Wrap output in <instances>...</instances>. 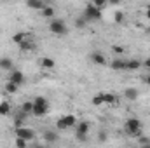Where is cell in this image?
<instances>
[{"label":"cell","instance_id":"obj_2","mask_svg":"<svg viewBox=\"0 0 150 148\" xmlns=\"http://www.w3.org/2000/svg\"><path fill=\"white\" fill-rule=\"evenodd\" d=\"M49 111V101L44 96H37L33 99V115L35 117H44Z\"/></svg>","mask_w":150,"mask_h":148},{"label":"cell","instance_id":"obj_5","mask_svg":"<svg viewBox=\"0 0 150 148\" xmlns=\"http://www.w3.org/2000/svg\"><path fill=\"white\" fill-rule=\"evenodd\" d=\"M49 32L54 35H65L68 32V28H67V23L63 19H52L49 23Z\"/></svg>","mask_w":150,"mask_h":148},{"label":"cell","instance_id":"obj_20","mask_svg":"<svg viewBox=\"0 0 150 148\" xmlns=\"http://www.w3.org/2000/svg\"><path fill=\"white\" fill-rule=\"evenodd\" d=\"M28 115L26 113H23V111L19 110V113L16 115V118H14V125L16 127H23V122H25V118H26Z\"/></svg>","mask_w":150,"mask_h":148},{"label":"cell","instance_id":"obj_36","mask_svg":"<svg viewBox=\"0 0 150 148\" xmlns=\"http://www.w3.org/2000/svg\"><path fill=\"white\" fill-rule=\"evenodd\" d=\"M33 148H45V147H44V145H37V143L33 141Z\"/></svg>","mask_w":150,"mask_h":148},{"label":"cell","instance_id":"obj_8","mask_svg":"<svg viewBox=\"0 0 150 148\" xmlns=\"http://www.w3.org/2000/svg\"><path fill=\"white\" fill-rule=\"evenodd\" d=\"M9 82H12V84H16V85H23L25 84V73L21 72V70H12V72H9Z\"/></svg>","mask_w":150,"mask_h":148},{"label":"cell","instance_id":"obj_19","mask_svg":"<svg viewBox=\"0 0 150 148\" xmlns=\"http://www.w3.org/2000/svg\"><path fill=\"white\" fill-rule=\"evenodd\" d=\"M11 111H12V108H11V105H9L7 101H0V115H2V117L11 115Z\"/></svg>","mask_w":150,"mask_h":148},{"label":"cell","instance_id":"obj_18","mask_svg":"<svg viewBox=\"0 0 150 148\" xmlns=\"http://www.w3.org/2000/svg\"><path fill=\"white\" fill-rule=\"evenodd\" d=\"M19 49H21V51H25V52L33 51V49H35V42H33V40H30V38H26L23 44H19Z\"/></svg>","mask_w":150,"mask_h":148},{"label":"cell","instance_id":"obj_4","mask_svg":"<svg viewBox=\"0 0 150 148\" xmlns=\"http://www.w3.org/2000/svg\"><path fill=\"white\" fill-rule=\"evenodd\" d=\"M14 132H16V138H19V140H25V141H35V138H37V134H35V131L33 129H28V127H16L14 129Z\"/></svg>","mask_w":150,"mask_h":148},{"label":"cell","instance_id":"obj_25","mask_svg":"<svg viewBox=\"0 0 150 148\" xmlns=\"http://www.w3.org/2000/svg\"><path fill=\"white\" fill-rule=\"evenodd\" d=\"M42 16H44V18H52V16H54V7H52V5H45L44 11H42Z\"/></svg>","mask_w":150,"mask_h":148},{"label":"cell","instance_id":"obj_29","mask_svg":"<svg viewBox=\"0 0 150 148\" xmlns=\"http://www.w3.org/2000/svg\"><path fill=\"white\" fill-rule=\"evenodd\" d=\"M112 52L117 54V56H122L124 54V47L122 45H112Z\"/></svg>","mask_w":150,"mask_h":148},{"label":"cell","instance_id":"obj_32","mask_svg":"<svg viewBox=\"0 0 150 148\" xmlns=\"http://www.w3.org/2000/svg\"><path fill=\"white\" fill-rule=\"evenodd\" d=\"M140 147H143V145H150V138L149 136H140Z\"/></svg>","mask_w":150,"mask_h":148},{"label":"cell","instance_id":"obj_7","mask_svg":"<svg viewBox=\"0 0 150 148\" xmlns=\"http://www.w3.org/2000/svg\"><path fill=\"white\" fill-rule=\"evenodd\" d=\"M87 21H98V19H101V11L100 9H96L93 4H87L86 5V9H84V14H82Z\"/></svg>","mask_w":150,"mask_h":148},{"label":"cell","instance_id":"obj_23","mask_svg":"<svg viewBox=\"0 0 150 148\" xmlns=\"http://www.w3.org/2000/svg\"><path fill=\"white\" fill-rule=\"evenodd\" d=\"M105 101H103V92H98V94H94L93 96V105L94 106H101Z\"/></svg>","mask_w":150,"mask_h":148},{"label":"cell","instance_id":"obj_21","mask_svg":"<svg viewBox=\"0 0 150 148\" xmlns=\"http://www.w3.org/2000/svg\"><path fill=\"white\" fill-rule=\"evenodd\" d=\"M21 111L26 113V115L33 113V101H25V103L21 105Z\"/></svg>","mask_w":150,"mask_h":148},{"label":"cell","instance_id":"obj_13","mask_svg":"<svg viewBox=\"0 0 150 148\" xmlns=\"http://www.w3.org/2000/svg\"><path fill=\"white\" fill-rule=\"evenodd\" d=\"M0 70L12 72V70H14V63H12V59H11V58H7V56L0 58Z\"/></svg>","mask_w":150,"mask_h":148},{"label":"cell","instance_id":"obj_28","mask_svg":"<svg viewBox=\"0 0 150 148\" xmlns=\"http://www.w3.org/2000/svg\"><path fill=\"white\" fill-rule=\"evenodd\" d=\"M14 145H16V148H28V141H25V140H19V138H16Z\"/></svg>","mask_w":150,"mask_h":148},{"label":"cell","instance_id":"obj_6","mask_svg":"<svg viewBox=\"0 0 150 148\" xmlns=\"http://www.w3.org/2000/svg\"><path fill=\"white\" fill-rule=\"evenodd\" d=\"M77 122H79V120H77V117L68 113V115H63L61 118H58L56 125H58V129H63V131H65V129L75 127V125H77Z\"/></svg>","mask_w":150,"mask_h":148},{"label":"cell","instance_id":"obj_9","mask_svg":"<svg viewBox=\"0 0 150 148\" xmlns=\"http://www.w3.org/2000/svg\"><path fill=\"white\" fill-rule=\"evenodd\" d=\"M89 58H91V61H93V63H96V65H100V66H105V65H107V58H105L101 52H98V51L91 52V54H89Z\"/></svg>","mask_w":150,"mask_h":148},{"label":"cell","instance_id":"obj_37","mask_svg":"<svg viewBox=\"0 0 150 148\" xmlns=\"http://www.w3.org/2000/svg\"><path fill=\"white\" fill-rule=\"evenodd\" d=\"M140 148H150V145H143V147H140Z\"/></svg>","mask_w":150,"mask_h":148},{"label":"cell","instance_id":"obj_26","mask_svg":"<svg viewBox=\"0 0 150 148\" xmlns=\"http://www.w3.org/2000/svg\"><path fill=\"white\" fill-rule=\"evenodd\" d=\"M86 23H87V19H86L84 16H79V18L75 19V28H84Z\"/></svg>","mask_w":150,"mask_h":148},{"label":"cell","instance_id":"obj_16","mask_svg":"<svg viewBox=\"0 0 150 148\" xmlns=\"http://www.w3.org/2000/svg\"><path fill=\"white\" fill-rule=\"evenodd\" d=\"M26 5H28L30 9H33V11H40V12H42L47 4H44V2H40V0H28Z\"/></svg>","mask_w":150,"mask_h":148},{"label":"cell","instance_id":"obj_35","mask_svg":"<svg viewBox=\"0 0 150 148\" xmlns=\"http://www.w3.org/2000/svg\"><path fill=\"white\" fill-rule=\"evenodd\" d=\"M143 82H145L147 85H150V73H149V75H145V77H143Z\"/></svg>","mask_w":150,"mask_h":148},{"label":"cell","instance_id":"obj_1","mask_svg":"<svg viewBox=\"0 0 150 148\" xmlns=\"http://www.w3.org/2000/svg\"><path fill=\"white\" fill-rule=\"evenodd\" d=\"M142 127H143V124H142V120H140V118H136V117L127 118V120H126V124H124V131H126L131 138L142 136Z\"/></svg>","mask_w":150,"mask_h":148},{"label":"cell","instance_id":"obj_34","mask_svg":"<svg viewBox=\"0 0 150 148\" xmlns=\"http://www.w3.org/2000/svg\"><path fill=\"white\" fill-rule=\"evenodd\" d=\"M145 16H147V19L150 21V5H147V7H145Z\"/></svg>","mask_w":150,"mask_h":148},{"label":"cell","instance_id":"obj_30","mask_svg":"<svg viewBox=\"0 0 150 148\" xmlns=\"http://www.w3.org/2000/svg\"><path fill=\"white\" fill-rule=\"evenodd\" d=\"M93 5H94L96 9H100V11H101V9H105V7H107V2H105V0H94V2H93Z\"/></svg>","mask_w":150,"mask_h":148},{"label":"cell","instance_id":"obj_27","mask_svg":"<svg viewBox=\"0 0 150 148\" xmlns=\"http://www.w3.org/2000/svg\"><path fill=\"white\" fill-rule=\"evenodd\" d=\"M113 21L120 25V23L124 21V12H122V11H115V14H113Z\"/></svg>","mask_w":150,"mask_h":148},{"label":"cell","instance_id":"obj_33","mask_svg":"<svg viewBox=\"0 0 150 148\" xmlns=\"http://www.w3.org/2000/svg\"><path fill=\"white\" fill-rule=\"evenodd\" d=\"M142 66H145V68L150 72V58H147L145 61H142Z\"/></svg>","mask_w":150,"mask_h":148},{"label":"cell","instance_id":"obj_15","mask_svg":"<svg viewBox=\"0 0 150 148\" xmlns=\"http://www.w3.org/2000/svg\"><path fill=\"white\" fill-rule=\"evenodd\" d=\"M44 141H45V143H56V141H58V132H56V131H51V129L45 131V132H44Z\"/></svg>","mask_w":150,"mask_h":148},{"label":"cell","instance_id":"obj_10","mask_svg":"<svg viewBox=\"0 0 150 148\" xmlns=\"http://www.w3.org/2000/svg\"><path fill=\"white\" fill-rule=\"evenodd\" d=\"M138 96H140V91H138L136 87H127V89H124V98H126V99H129V101H136Z\"/></svg>","mask_w":150,"mask_h":148},{"label":"cell","instance_id":"obj_22","mask_svg":"<svg viewBox=\"0 0 150 148\" xmlns=\"http://www.w3.org/2000/svg\"><path fill=\"white\" fill-rule=\"evenodd\" d=\"M19 91V85H16V84H12V82H7L5 84V92L7 94H16Z\"/></svg>","mask_w":150,"mask_h":148},{"label":"cell","instance_id":"obj_3","mask_svg":"<svg viewBox=\"0 0 150 148\" xmlns=\"http://www.w3.org/2000/svg\"><path fill=\"white\" fill-rule=\"evenodd\" d=\"M89 131H91V124H89L87 120H80V122H77V125H75V138H77L79 141H86Z\"/></svg>","mask_w":150,"mask_h":148},{"label":"cell","instance_id":"obj_12","mask_svg":"<svg viewBox=\"0 0 150 148\" xmlns=\"http://www.w3.org/2000/svg\"><path fill=\"white\" fill-rule=\"evenodd\" d=\"M40 66L44 68V70H52L54 66H56V61L52 59V58H47V56H44V58H40Z\"/></svg>","mask_w":150,"mask_h":148},{"label":"cell","instance_id":"obj_24","mask_svg":"<svg viewBox=\"0 0 150 148\" xmlns=\"http://www.w3.org/2000/svg\"><path fill=\"white\" fill-rule=\"evenodd\" d=\"M26 38H28V37H26L25 33H14V35H12V42L19 45V44H23V42H25Z\"/></svg>","mask_w":150,"mask_h":148},{"label":"cell","instance_id":"obj_14","mask_svg":"<svg viewBox=\"0 0 150 148\" xmlns=\"http://www.w3.org/2000/svg\"><path fill=\"white\" fill-rule=\"evenodd\" d=\"M142 68V61L140 59H127L126 61V70H131V72H136Z\"/></svg>","mask_w":150,"mask_h":148},{"label":"cell","instance_id":"obj_11","mask_svg":"<svg viewBox=\"0 0 150 148\" xmlns=\"http://www.w3.org/2000/svg\"><path fill=\"white\" fill-rule=\"evenodd\" d=\"M112 70H117V72H126V59L122 58H115L112 63H110Z\"/></svg>","mask_w":150,"mask_h":148},{"label":"cell","instance_id":"obj_31","mask_svg":"<svg viewBox=\"0 0 150 148\" xmlns=\"http://www.w3.org/2000/svg\"><path fill=\"white\" fill-rule=\"evenodd\" d=\"M98 140H100L101 143H105V141L108 140V134H107L105 131H100V132H98Z\"/></svg>","mask_w":150,"mask_h":148},{"label":"cell","instance_id":"obj_17","mask_svg":"<svg viewBox=\"0 0 150 148\" xmlns=\"http://www.w3.org/2000/svg\"><path fill=\"white\" fill-rule=\"evenodd\" d=\"M103 101L107 105H119V98L112 92H103Z\"/></svg>","mask_w":150,"mask_h":148}]
</instances>
